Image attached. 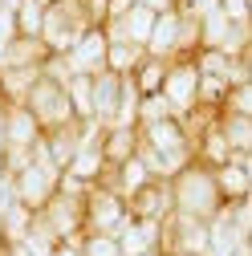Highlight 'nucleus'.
<instances>
[{
    "label": "nucleus",
    "mask_w": 252,
    "mask_h": 256,
    "mask_svg": "<svg viewBox=\"0 0 252 256\" xmlns=\"http://www.w3.org/2000/svg\"><path fill=\"white\" fill-rule=\"evenodd\" d=\"M4 4H8V8H16V0H4Z\"/></svg>",
    "instance_id": "obj_35"
},
{
    "label": "nucleus",
    "mask_w": 252,
    "mask_h": 256,
    "mask_svg": "<svg viewBox=\"0 0 252 256\" xmlns=\"http://www.w3.org/2000/svg\"><path fill=\"white\" fill-rule=\"evenodd\" d=\"M212 179H216V191H220L224 204L252 200V163H248V154H228L224 163L212 167Z\"/></svg>",
    "instance_id": "obj_10"
},
{
    "label": "nucleus",
    "mask_w": 252,
    "mask_h": 256,
    "mask_svg": "<svg viewBox=\"0 0 252 256\" xmlns=\"http://www.w3.org/2000/svg\"><path fill=\"white\" fill-rule=\"evenodd\" d=\"M53 53L45 49L41 37H20L12 33L4 45H0V70H33V66H45Z\"/></svg>",
    "instance_id": "obj_14"
},
{
    "label": "nucleus",
    "mask_w": 252,
    "mask_h": 256,
    "mask_svg": "<svg viewBox=\"0 0 252 256\" xmlns=\"http://www.w3.org/2000/svg\"><path fill=\"white\" fill-rule=\"evenodd\" d=\"M126 212L130 216H146V220H167L171 216V187H167V179L150 175L134 196H126Z\"/></svg>",
    "instance_id": "obj_12"
},
{
    "label": "nucleus",
    "mask_w": 252,
    "mask_h": 256,
    "mask_svg": "<svg viewBox=\"0 0 252 256\" xmlns=\"http://www.w3.org/2000/svg\"><path fill=\"white\" fill-rule=\"evenodd\" d=\"M138 4H146V8H154V12H163V8L175 4V0H138Z\"/></svg>",
    "instance_id": "obj_33"
},
{
    "label": "nucleus",
    "mask_w": 252,
    "mask_h": 256,
    "mask_svg": "<svg viewBox=\"0 0 252 256\" xmlns=\"http://www.w3.org/2000/svg\"><path fill=\"white\" fill-rule=\"evenodd\" d=\"M134 0H102V24H110V20H118L126 8H130Z\"/></svg>",
    "instance_id": "obj_28"
},
{
    "label": "nucleus",
    "mask_w": 252,
    "mask_h": 256,
    "mask_svg": "<svg viewBox=\"0 0 252 256\" xmlns=\"http://www.w3.org/2000/svg\"><path fill=\"white\" fill-rule=\"evenodd\" d=\"M16 33V20H12V8L4 4V0H0V41H8Z\"/></svg>",
    "instance_id": "obj_29"
},
{
    "label": "nucleus",
    "mask_w": 252,
    "mask_h": 256,
    "mask_svg": "<svg viewBox=\"0 0 252 256\" xmlns=\"http://www.w3.org/2000/svg\"><path fill=\"white\" fill-rule=\"evenodd\" d=\"M49 256H82V248H78V240H57Z\"/></svg>",
    "instance_id": "obj_30"
},
{
    "label": "nucleus",
    "mask_w": 252,
    "mask_h": 256,
    "mask_svg": "<svg viewBox=\"0 0 252 256\" xmlns=\"http://www.w3.org/2000/svg\"><path fill=\"white\" fill-rule=\"evenodd\" d=\"M183 8H187V12H196V16H204V12H216V0H187Z\"/></svg>",
    "instance_id": "obj_31"
},
{
    "label": "nucleus",
    "mask_w": 252,
    "mask_h": 256,
    "mask_svg": "<svg viewBox=\"0 0 252 256\" xmlns=\"http://www.w3.org/2000/svg\"><path fill=\"white\" fill-rule=\"evenodd\" d=\"M41 122L28 114L24 102H4V146H20V150H33L41 142Z\"/></svg>",
    "instance_id": "obj_13"
},
{
    "label": "nucleus",
    "mask_w": 252,
    "mask_h": 256,
    "mask_svg": "<svg viewBox=\"0 0 252 256\" xmlns=\"http://www.w3.org/2000/svg\"><path fill=\"white\" fill-rule=\"evenodd\" d=\"M138 142H146L154 154H159V163H163V175L171 179L183 163H192L196 158V146H192V130H187V122L183 118H159V122H146L138 126Z\"/></svg>",
    "instance_id": "obj_2"
},
{
    "label": "nucleus",
    "mask_w": 252,
    "mask_h": 256,
    "mask_svg": "<svg viewBox=\"0 0 252 256\" xmlns=\"http://www.w3.org/2000/svg\"><path fill=\"white\" fill-rule=\"evenodd\" d=\"M159 94L167 98V106L175 110V118H187V114L200 106V70H196L192 53L167 61V74H163Z\"/></svg>",
    "instance_id": "obj_5"
},
{
    "label": "nucleus",
    "mask_w": 252,
    "mask_h": 256,
    "mask_svg": "<svg viewBox=\"0 0 252 256\" xmlns=\"http://www.w3.org/2000/svg\"><path fill=\"white\" fill-rule=\"evenodd\" d=\"M66 94L78 122H94V78L90 74H70L66 78Z\"/></svg>",
    "instance_id": "obj_20"
},
{
    "label": "nucleus",
    "mask_w": 252,
    "mask_h": 256,
    "mask_svg": "<svg viewBox=\"0 0 252 256\" xmlns=\"http://www.w3.org/2000/svg\"><path fill=\"white\" fill-rule=\"evenodd\" d=\"M142 45H130V41H110L106 45V70L110 74H118V78H126V74H130L134 66H138V61H142Z\"/></svg>",
    "instance_id": "obj_22"
},
{
    "label": "nucleus",
    "mask_w": 252,
    "mask_h": 256,
    "mask_svg": "<svg viewBox=\"0 0 252 256\" xmlns=\"http://www.w3.org/2000/svg\"><path fill=\"white\" fill-rule=\"evenodd\" d=\"M163 74H167V61L163 57H150V53H142V61L126 74L130 78V86L138 90V98L142 94H159V86H163Z\"/></svg>",
    "instance_id": "obj_21"
},
{
    "label": "nucleus",
    "mask_w": 252,
    "mask_h": 256,
    "mask_svg": "<svg viewBox=\"0 0 252 256\" xmlns=\"http://www.w3.org/2000/svg\"><path fill=\"white\" fill-rule=\"evenodd\" d=\"M106 45H110V37H106V28L102 24H90L86 33L66 49V53H57L61 61H66V70L70 74H102L106 70Z\"/></svg>",
    "instance_id": "obj_9"
},
{
    "label": "nucleus",
    "mask_w": 252,
    "mask_h": 256,
    "mask_svg": "<svg viewBox=\"0 0 252 256\" xmlns=\"http://www.w3.org/2000/svg\"><path fill=\"white\" fill-rule=\"evenodd\" d=\"M4 256H33V252H28L20 240H8V248H4Z\"/></svg>",
    "instance_id": "obj_32"
},
{
    "label": "nucleus",
    "mask_w": 252,
    "mask_h": 256,
    "mask_svg": "<svg viewBox=\"0 0 252 256\" xmlns=\"http://www.w3.org/2000/svg\"><path fill=\"white\" fill-rule=\"evenodd\" d=\"M57 179H61V171L41 167V163H33V158H28L20 171H12V196H16L20 208L41 212V208L49 204V196L57 191Z\"/></svg>",
    "instance_id": "obj_7"
},
{
    "label": "nucleus",
    "mask_w": 252,
    "mask_h": 256,
    "mask_svg": "<svg viewBox=\"0 0 252 256\" xmlns=\"http://www.w3.org/2000/svg\"><path fill=\"white\" fill-rule=\"evenodd\" d=\"M220 110L252 114V82H236V86H228V94H224V102H220Z\"/></svg>",
    "instance_id": "obj_26"
},
{
    "label": "nucleus",
    "mask_w": 252,
    "mask_h": 256,
    "mask_svg": "<svg viewBox=\"0 0 252 256\" xmlns=\"http://www.w3.org/2000/svg\"><path fill=\"white\" fill-rule=\"evenodd\" d=\"M146 53L150 57H179V8H163L159 16H154V28H150V37H146Z\"/></svg>",
    "instance_id": "obj_16"
},
{
    "label": "nucleus",
    "mask_w": 252,
    "mask_h": 256,
    "mask_svg": "<svg viewBox=\"0 0 252 256\" xmlns=\"http://www.w3.org/2000/svg\"><path fill=\"white\" fill-rule=\"evenodd\" d=\"M98 146H102L106 167H118L122 158H130V154L138 150V126H122V122L102 126V138H98Z\"/></svg>",
    "instance_id": "obj_18"
},
{
    "label": "nucleus",
    "mask_w": 252,
    "mask_h": 256,
    "mask_svg": "<svg viewBox=\"0 0 252 256\" xmlns=\"http://www.w3.org/2000/svg\"><path fill=\"white\" fill-rule=\"evenodd\" d=\"M82 200H86V191L82 196H74V191H53L49 196V204L37 212L45 224H49V232L57 236V240H78L82 232H86V220H82Z\"/></svg>",
    "instance_id": "obj_8"
},
{
    "label": "nucleus",
    "mask_w": 252,
    "mask_h": 256,
    "mask_svg": "<svg viewBox=\"0 0 252 256\" xmlns=\"http://www.w3.org/2000/svg\"><path fill=\"white\" fill-rule=\"evenodd\" d=\"M126 200L118 196V191L102 187V183H94L86 187V200H82V220H86V232H118L122 224H126Z\"/></svg>",
    "instance_id": "obj_6"
},
{
    "label": "nucleus",
    "mask_w": 252,
    "mask_h": 256,
    "mask_svg": "<svg viewBox=\"0 0 252 256\" xmlns=\"http://www.w3.org/2000/svg\"><path fill=\"white\" fill-rule=\"evenodd\" d=\"M20 102L28 106V114L41 122V130H57V126L78 122L74 118V106H70V94H66V82L53 78V74H45V66H41V78L28 86V94H24Z\"/></svg>",
    "instance_id": "obj_4"
},
{
    "label": "nucleus",
    "mask_w": 252,
    "mask_h": 256,
    "mask_svg": "<svg viewBox=\"0 0 252 256\" xmlns=\"http://www.w3.org/2000/svg\"><path fill=\"white\" fill-rule=\"evenodd\" d=\"M175 110L167 106L163 94H142L138 106H134V126H146V122H159V118H171Z\"/></svg>",
    "instance_id": "obj_24"
},
{
    "label": "nucleus",
    "mask_w": 252,
    "mask_h": 256,
    "mask_svg": "<svg viewBox=\"0 0 252 256\" xmlns=\"http://www.w3.org/2000/svg\"><path fill=\"white\" fill-rule=\"evenodd\" d=\"M216 130L228 142L232 154H252V114H232V110H216Z\"/></svg>",
    "instance_id": "obj_19"
},
{
    "label": "nucleus",
    "mask_w": 252,
    "mask_h": 256,
    "mask_svg": "<svg viewBox=\"0 0 252 256\" xmlns=\"http://www.w3.org/2000/svg\"><path fill=\"white\" fill-rule=\"evenodd\" d=\"M122 82L126 78H118L110 70L94 74V122H98V126H114L118 106H122Z\"/></svg>",
    "instance_id": "obj_15"
},
{
    "label": "nucleus",
    "mask_w": 252,
    "mask_h": 256,
    "mask_svg": "<svg viewBox=\"0 0 252 256\" xmlns=\"http://www.w3.org/2000/svg\"><path fill=\"white\" fill-rule=\"evenodd\" d=\"M122 256H138L150 248H163V220H146V216H126V224L114 232Z\"/></svg>",
    "instance_id": "obj_11"
},
{
    "label": "nucleus",
    "mask_w": 252,
    "mask_h": 256,
    "mask_svg": "<svg viewBox=\"0 0 252 256\" xmlns=\"http://www.w3.org/2000/svg\"><path fill=\"white\" fill-rule=\"evenodd\" d=\"M175 4H187V0H175Z\"/></svg>",
    "instance_id": "obj_36"
},
{
    "label": "nucleus",
    "mask_w": 252,
    "mask_h": 256,
    "mask_svg": "<svg viewBox=\"0 0 252 256\" xmlns=\"http://www.w3.org/2000/svg\"><path fill=\"white\" fill-rule=\"evenodd\" d=\"M90 24H98L90 12V0H45L41 41H45L49 53H66Z\"/></svg>",
    "instance_id": "obj_3"
},
{
    "label": "nucleus",
    "mask_w": 252,
    "mask_h": 256,
    "mask_svg": "<svg viewBox=\"0 0 252 256\" xmlns=\"http://www.w3.org/2000/svg\"><path fill=\"white\" fill-rule=\"evenodd\" d=\"M138 256H167L163 248H150V252H138Z\"/></svg>",
    "instance_id": "obj_34"
},
{
    "label": "nucleus",
    "mask_w": 252,
    "mask_h": 256,
    "mask_svg": "<svg viewBox=\"0 0 252 256\" xmlns=\"http://www.w3.org/2000/svg\"><path fill=\"white\" fill-rule=\"evenodd\" d=\"M216 12L232 24H252V0H216Z\"/></svg>",
    "instance_id": "obj_27"
},
{
    "label": "nucleus",
    "mask_w": 252,
    "mask_h": 256,
    "mask_svg": "<svg viewBox=\"0 0 252 256\" xmlns=\"http://www.w3.org/2000/svg\"><path fill=\"white\" fill-rule=\"evenodd\" d=\"M78 248H82V256H122L118 252V240L110 232H82L78 236Z\"/></svg>",
    "instance_id": "obj_25"
},
{
    "label": "nucleus",
    "mask_w": 252,
    "mask_h": 256,
    "mask_svg": "<svg viewBox=\"0 0 252 256\" xmlns=\"http://www.w3.org/2000/svg\"><path fill=\"white\" fill-rule=\"evenodd\" d=\"M171 212L175 216H187V220H212L220 216V208H224V200H220L216 191V179H212V167L200 163V158H192V163H183L171 179Z\"/></svg>",
    "instance_id": "obj_1"
},
{
    "label": "nucleus",
    "mask_w": 252,
    "mask_h": 256,
    "mask_svg": "<svg viewBox=\"0 0 252 256\" xmlns=\"http://www.w3.org/2000/svg\"><path fill=\"white\" fill-rule=\"evenodd\" d=\"M16 33L20 37H41V20H45V0H16L12 8Z\"/></svg>",
    "instance_id": "obj_23"
},
{
    "label": "nucleus",
    "mask_w": 252,
    "mask_h": 256,
    "mask_svg": "<svg viewBox=\"0 0 252 256\" xmlns=\"http://www.w3.org/2000/svg\"><path fill=\"white\" fill-rule=\"evenodd\" d=\"M78 142H82V122H70V126H57V130L41 134V150H45V158L57 171H66V163L74 158Z\"/></svg>",
    "instance_id": "obj_17"
}]
</instances>
